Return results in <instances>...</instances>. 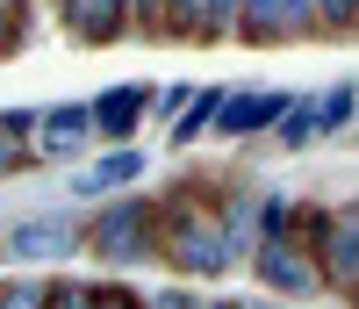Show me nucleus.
<instances>
[{
  "mask_svg": "<svg viewBox=\"0 0 359 309\" xmlns=\"http://www.w3.org/2000/svg\"><path fill=\"white\" fill-rule=\"evenodd\" d=\"M158 259L172 273H223L237 252H230V230H223V188L208 180H180L172 195H158Z\"/></svg>",
  "mask_w": 359,
  "mask_h": 309,
  "instance_id": "1",
  "label": "nucleus"
},
{
  "mask_svg": "<svg viewBox=\"0 0 359 309\" xmlns=\"http://www.w3.org/2000/svg\"><path fill=\"white\" fill-rule=\"evenodd\" d=\"M86 252L108 259V266H144V259H158V202L123 195V202H108L101 216H86Z\"/></svg>",
  "mask_w": 359,
  "mask_h": 309,
  "instance_id": "2",
  "label": "nucleus"
},
{
  "mask_svg": "<svg viewBox=\"0 0 359 309\" xmlns=\"http://www.w3.org/2000/svg\"><path fill=\"white\" fill-rule=\"evenodd\" d=\"M259 281L273 288V295H287V302H309V295L331 288V281H323L316 244L302 237V223H294V230H259Z\"/></svg>",
  "mask_w": 359,
  "mask_h": 309,
  "instance_id": "3",
  "label": "nucleus"
},
{
  "mask_svg": "<svg viewBox=\"0 0 359 309\" xmlns=\"http://www.w3.org/2000/svg\"><path fill=\"white\" fill-rule=\"evenodd\" d=\"M302 237L316 244L323 281L359 302V202H345V209H302Z\"/></svg>",
  "mask_w": 359,
  "mask_h": 309,
  "instance_id": "4",
  "label": "nucleus"
},
{
  "mask_svg": "<svg viewBox=\"0 0 359 309\" xmlns=\"http://www.w3.org/2000/svg\"><path fill=\"white\" fill-rule=\"evenodd\" d=\"M151 86H108V94H94V137H108V151H130V137H137V122L151 115Z\"/></svg>",
  "mask_w": 359,
  "mask_h": 309,
  "instance_id": "5",
  "label": "nucleus"
},
{
  "mask_svg": "<svg viewBox=\"0 0 359 309\" xmlns=\"http://www.w3.org/2000/svg\"><path fill=\"white\" fill-rule=\"evenodd\" d=\"M86 244V223L72 216H43V223H15L8 230V259H72Z\"/></svg>",
  "mask_w": 359,
  "mask_h": 309,
  "instance_id": "6",
  "label": "nucleus"
},
{
  "mask_svg": "<svg viewBox=\"0 0 359 309\" xmlns=\"http://www.w3.org/2000/svg\"><path fill=\"white\" fill-rule=\"evenodd\" d=\"M287 115H294V94L252 86V94H230V108H223V122H216V130H223V137H252V130H280Z\"/></svg>",
  "mask_w": 359,
  "mask_h": 309,
  "instance_id": "7",
  "label": "nucleus"
},
{
  "mask_svg": "<svg viewBox=\"0 0 359 309\" xmlns=\"http://www.w3.org/2000/svg\"><path fill=\"white\" fill-rule=\"evenodd\" d=\"M94 137V101H72V108H50L36 122V159H72V151Z\"/></svg>",
  "mask_w": 359,
  "mask_h": 309,
  "instance_id": "8",
  "label": "nucleus"
},
{
  "mask_svg": "<svg viewBox=\"0 0 359 309\" xmlns=\"http://www.w3.org/2000/svg\"><path fill=\"white\" fill-rule=\"evenodd\" d=\"M294 29H316V8H266V0L245 8V44H273V37H294Z\"/></svg>",
  "mask_w": 359,
  "mask_h": 309,
  "instance_id": "9",
  "label": "nucleus"
},
{
  "mask_svg": "<svg viewBox=\"0 0 359 309\" xmlns=\"http://www.w3.org/2000/svg\"><path fill=\"white\" fill-rule=\"evenodd\" d=\"M57 22H65V37H72V44H108L115 29L130 22V8H86V0H79V8H65Z\"/></svg>",
  "mask_w": 359,
  "mask_h": 309,
  "instance_id": "10",
  "label": "nucleus"
},
{
  "mask_svg": "<svg viewBox=\"0 0 359 309\" xmlns=\"http://www.w3.org/2000/svg\"><path fill=\"white\" fill-rule=\"evenodd\" d=\"M144 173V159L137 151H108V159H94L79 173V195H108V188H130V180Z\"/></svg>",
  "mask_w": 359,
  "mask_h": 309,
  "instance_id": "11",
  "label": "nucleus"
},
{
  "mask_svg": "<svg viewBox=\"0 0 359 309\" xmlns=\"http://www.w3.org/2000/svg\"><path fill=\"white\" fill-rule=\"evenodd\" d=\"M223 108H230V94H223V86H201V101H194L187 115L172 122V144H194V137L208 130V122H223Z\"/></svg>",
  "mask_w": 359,
  "mask_h": 309,
  "instance_id": "12",
  "label": "nucleus"
},
{
  "mask_svg": "<svg viewBox=\"0 0 359 309\" xmlns=\"http://www.w3.org/2000/svg\"><path fill=\"white\" fill-rule=\"evenodd\" d=\"M359 115V86H331V94H316V130H345Z\"/></svg>",
  "mask_w": 359,
  "mask_h": 309,
  "instance_id": "13",
  "label": "nucleus"
},
{
  "mask_svg": "<svg viewBox=\"0 0 359 309\" xmlns=\"http://www.w3.org/2000/svg\"><path fill=\"white\" fill-rule=\"evenodd\" d=\"M309 137H316V101H309V108H302V101H294V115L280 122V151H302Z\"/></svg>",
  "mask_w": 359,
  "mask_h": 309,
  "instance_id": "14",
  "label": "nucleus"
},
{
  "mask_svg": "<svg viewBox=\"0 0 359 309\" xmlns=\"http://www.w3.org/2000/svg\"><path fill=\"white\" fill-rule=\"evenodd\" d=\"M0 309H50V288H36V281H8Z\"/></svg>",
  "mask_w": 359,
  "mask_h": 309,
  "instance_id": "15",
  "label": "nucleus"
},
{
  "mask_svg": "<svg viewBox=\"0 0 359 309\" xmlns=\"http://www.w3.org/2000/svg\"><path fill=\"white\" fill-rule=\"evenodd\" d=\"M50 309H94V288H72V281H57V288H50Z\"/></svg>",
  "mask_w": 359,
  "mask_h": 309,
  "instance_id": "16",
  "label": "nucleus"
},
{
  "mask_svg": "<svg viewBox=\"0 0 359 309\" xmlns=\"http://www.w3.org/2000/svg\"><path fill=\"white\" fill-rule=\"evenodd\" d=\"M151 309H216V302H201V295H187V288H165V295H151Z\"/></svg>",
  "mask_w": 359,
  "mask_h": 309,
  "instance_id": "17",
  "label": "nucleus"
},
{
  "mask_svg": "<svg viewBox=\"0 0 359 309\" xmlns=\"http://www.w3.org/2000/svg\"><path fill=\"white\" fill-rule=\"evenodd\" d=\"M94 309H151V302H137L130 288H94Z\"/></svg>",
  "mask_w": 359,
  "mask_h": 309,
  "instance_id": "18",
  "label": "nucleus"
},
{
  "mask_svg": "<svg viewBox=\"0 0 359 309\" xmlns=\"http://www.w3.org/2000/svg\"><path fill=\"white\" fill-rule=\"evenodd\" d=\"M216 309H259V302H216Z\"/></svg>",
  "mask_w": 359,
  "mask_h": 309,
  "instance_id": "19",
  "label": "nucleus"
}]
</instances>
